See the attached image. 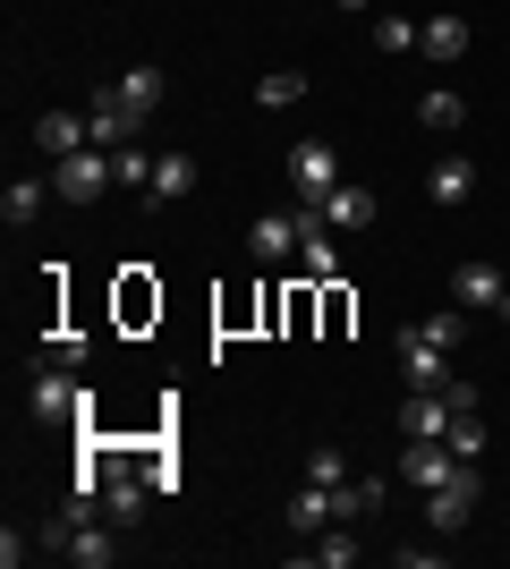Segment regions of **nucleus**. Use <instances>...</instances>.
<instances>
[{
    "label": "nucleus",
    "mask_w": 510,
    "mask_h": 569,
    "mask_svg": "<svg viewBox=\"0 0 510 569\" xmlns=\"http://www.w3.org/2000/svg\"><path fill=\"white\" fill-rule=\"evenodd\" d=\"M111 170H120V188H128V196H146V188H153V153H146V144H120V153H111Z\"/></svg>",
    "instance_id": "nucleus-24"
},
{
    "label": "nucleus",
    "mask_w": 510,
    "mask_h": 569,
    "mask_svg": "<svg viewBox=\"0 0 510 569\" xmlns=\"http://www.w3.org/2000/svg\"><path fill=\"white\" fill-rule=\"evenodd\" d=\"M298 476H307V485H323V493H340V485H349V451H340V442H316Z\"/></svg>",
    "instance_id": "nucleus-22"
},
{
    "label": "nucleus",
    "mask_w": 510,
    "mask_h": 569,
    "mask_svg": "<svg viewBox=\"0 0 510 569\" xmlns=\"http://www.w3.org/2000/svg\"><path fill=\"white\" fill-rule=\"evenodd\" d=\"M468 43H477V34H468V18H451V9L417 26V51H426V60H468Z\"/></svg>",
    "instance_id": "nucleus-13"
},
{
    "label": "nucleus",
    "mask_w": 510,
    "mask_h": 569,
    "mask_svg": "<svg viewBox=\"0 0 510 569\" xmlns=\"http://www.w3.org/2000/svg\"><path fill=\"white\" fill-rule=\"evenodd\" d=\"M120 307H128V323H137V315H146V307H162V289H146V281H137V272H128V289H120Z\"/></svg>",
    "instance_id": "nucleus-27"
},
{
    "label": "nucleus",
    "mask_w": 510,
    "mask_h": 569,
    "mask_svg": "<svg viewBox=\"0 0 510 569\" xmlns=\"http://www.w3.org/2000/svg\"><path fill=\"white\" fill-rule=\"evenodd\" d=\"M374 510H383V476H349V485L332 493V519H349V527L374 519Z\"/></svg>",
    "instance_id": "nucleus-17"
},
{
    "label": "nucleus",
    "mask_w": 510,
    "mask_h": 569,
    "mask_svg": "<svg viewBox=\"0 0 510 569\" xmlns=\"http://www.w3.org/2000/svg\"><path fill=\"white\" fill-rule=\"evenodd\" d=\"M417 128H434V137H460V128H468V102H460V94H442V86H434V94L417 102Z\"/></svg>",
    "instance_id": "nucleus-19"
},
{
    "label": "nucleus",
    "mask_w": 510,
    "mask_h": 569,
    "mask_svg": "<svg viewBox=\"0 0 510 569\" xmlns=\"http://www.w3.org/2000/svg\"><path fill=\"white\" fill-rule=\"evenodd\" d=\"M477 493H486V476L460 468L451 485H434V493H426V527H434V536H460V527L477 519Z\"/></svg>",
    "instance_id": "nucleus-4"
},
{
    "label": "nucleus",
    "mask_w": 510,
    "mask_h": 569,
    "mask_svg": "<svg viewBox=\"0 0 510 569\" xmlns=\"http://www.w3.org/2000/svg\"><path fill=\"white\" fill-rule=\"evenodd\" d=\"M460 468H468V459L451 451V442H409V451H400V476H409L417 493H434V485H451Z\"/></svg>",
    "instance_id": "nucleus-9"
},
{
    "label": "nucleus",
    "mask_w": 510,
    "mask_h": 569,
    "mask_svg": "<svg viewBox=\"0 0 510 569\" xmlns=\"http://www.w3.org/2000/svg\"><path fill=\"white\" fill-rule=\"evenodd\" d=\"M34 144L60 162V153H77V144H94V128H86L77 111H43V119H34Z\"/></svg>",
    "instance_id": "nucleus-16"
},
{
    "label": "nucleus",
    "mask_w": 510,
    "mask_h": 569,
    "mask_svg": "<svg viewBox=\"0 0 510 569\" xmlns=\"http://www.w3.org/2000/svg\"><path fill=\"white\" fill-rule=\"evenodd\" d=\"M451 433V391H409L400 408V442H442Z\"/></svg>",
    "instance_id": "nucleus-10"
},
{
    "label": "nucleus",
    "mask_w": 510,
    "mask_h": 569,
    "mask_svg": "<svg viewBox=\"0 0 510 569\" xmlns=\"http://www.w3.org/2000/svg\"><path fill=\"white\" fill-rule=\"evenodd\" d=\"M60 561H77V569H111V561H120V536H111V527H94V519H86V527H77V545L60 552Z\"/></svg>",
    "instance_id": "nucleus-18"
},
{
    "label": "nucleus",
    "mask_w": 510,
    "mask_h": 569,
    "mask_svg": "<svg viewBox=\"0 0 510 569\" xmlns=\"http://www.w3.org/2000/svg\"><path fill=\"white\" fill-rule=\"evenodd\" d=\"M502 272H493V263H460V272H451V298H460V315H486V307H502Z\"/></svg>",
    "instance_id": "nucleus-12"
},
{
    "label": "nucleus",
    "mask_w": 510,
    "mask_h": 569,
    "mask_svg": "<svg viewBox=\"0 0 510 569\" xmlns=\"http://www.w3.org/2000/svg\"><path fill=\"white\" fill-rule=\"evenodd\" d=\"M153 204H188L196 196V153H153Z\"/></svg>",
    "instance_id": "nucleus-14"
},
{
    "label": "nucleus",
    "mask_w": 510,
    "mask_h": 569,
    "mask_svg": "<svg viewBox=\"0 0 510 569\" xmlns=\"http://www.w3.org/2000/svg\"><path fill=\"white\" fill-rule=\"evenodd\" d=\"M340 9H374V0H340Z\"/></svg>",
    "instance_id": "nucleus-29"
},
{
    "label": "nucleus",
    "mask_w": 510,
    "mask_h": 569,
    "mask_svg": "<svg viewBox=\"0 0 510 569\" xmlns=\"http://www.w3.org/2000/svg\"><path fill=\"white\" fill-rule=\"evenodd\" d=\"M391 357H400L409 391H451V349H434V340H426V323H409V332L391 340Z\"/></svg>",
    "instance_id": "nucleus-3"
},
{
    "label": "nucleus",
    "mask_w": 510,
    "mask_h": 569,
    "mask_svg": "<svg viewBox=\"0 0 510 569\" xmlns=\"http://www.w3.org/2000/svg\"><path fill=\"white\" fill-rule=\"evenodd\" d=\"M307 561H323V569H349V561H358V527H349V519H332V527L316 536V545H307Z\"/></svg>",
    "instance_id": "nucleus-20"
},
{
    "label": "nucleus",
    "mask_w": 510,
    "mask_h": 569,
    "mask_svg": "<svg viewBox=\"0 0 510 569\" xmlns=\"http://www.w3.org/2000/svg\"><path fill=\"white\" fill-rule=\"evenodd\" d=\"M374 51H417V26L400 9H374Z\"/></svg>",
    "instance_id": "nucleus-26"
},
{
    "label": "nucleus",
    "mask_w": 510,
    "mask_h": 569,
    "mask_svg": "<svg viewBox=\"0 0 510 569\" xmlns=\"http://www.w3.org/2000/svg\"><path fill=\"white\" fill-rule=\"evenodd\" d=\"M43 213H51V179H43V188H34V179H9V196H0V221H9V230H34Z\"/></svg>",
    "instance_id": "nucleus-15"
},
{
    "label": "nucleus",
    "mask_w": 510,
    "mask_h": 569,
    "mask_svg": "<svg viewBox=\"0 0 510 569\" xmlns=\"http://www.w3.org/2000/svg\"><path fill=\"white\" fill-rule=\"evenodd\" d=\"M298 247H307V213H298V204H290V213H264L256 230H247V256H256V263H290Z\"/></svg>",
    "instance_id": "nucleus-8"
},
{
    "label": "nucleus",
    "mask_w": 510,
    "mask_h": 569,
    "mask_svg": "<svg viewBox=\"0 0 510 569\" xmlns=\"http://www.w3.org/2000/svg\"><path fill=\"white\" fill-rule=\"evenodd\" d=\"M146 493H153V485H146V476H111V485H102V510H111V519H137V510H146Z\"/></svg>",
    "instance_id": "nucleus-23"
},
{
    "label": "nucleus",
    "mask_w": 510,
    "mask_h": 569,
    "mask_svg": "<svg viewBox=\"0 0 510 569\" xmlns=\"http://www.w3.org/2000/svg\"><path fill=\"white\" fill-rule=\"evenodd\" d=\"M86 128H94V144H102V153H120V144H137V137H146L153 119H137V111H128V102H120V86H102V94L86 102Z\"/></svg>",
    "instance_id": "nucleus-5"
},
{
    "label": "nucleus",
    "mask_w": 510,
    "mask_h": 569,
    "mask_svg": "<svg viewBox=\"0 0 510 569\" xmlns=\"http://www.w3.org/2000/svg\"><path fill=\"white\" fill-rule=\"evenodd\" d=\"M86 408H94V391H86L77 366H43V375L26 382V417L34 426H86Z\"/></svg>",
    "instance_id": "nucleus-1"
},
{
    "label": "nucleus",
    "mask_w": 510,
    "mask_h": 569,
    "mask_svg": "<svg viewBox=\"0 0 510 569\" xmlns=\"http://www.w3.org/2000/svg\"><path fill=\"white\" fill-rule=\"evenodd\" d=\"M111 188H120V170H111L102 144H77V153L51 162V196H60V204H94V196H111Z\"/></svg>",
    "instance_id": "nucleus-2"
},
{
    "label": "nucleus",
    "mask_w": 510,
    "mask_h": 569,
    "mask_svg": "<svg viewBox=\"0 0 510 569\" xmlns=\"http://www.w3.org/2000/svg\"><path fill=\"white\" fill-rule=\"evenodd\" d=\"M502 323H510V289H502Z\"/></svg>",
    "instance_id": "nucleus-30"
},
{
    "label": "nucleus",
    "mask_w": 510,
    "mask_h": 569,
    "mask_svg": "<svg viewBox=\"0 0 510 569\" xmlns=\"http://www.w3.org/2000/svg\"><path fill=\"white\" fill-rule=\"evenodd\" d=\"M426 340H434V349H460V315H426Z\"/></svg>",
    "instance_id": "nucleus-28"
},
{
    "label": "nucleus",
    "mask_w": 510,
    "mask_h": 569,
    "mask_svg": "<svg viewBox=\"0 0 510 569\" xmlns=\"http://www.w3.org/2000/svg\"><path fill=\"white\" fill-rule=\"evenodd\" d=\"M477 179H486V170L468 162V153H442V162L426 170V196H434L442 213H451V204H468V196H477Z\"/></svg>",
    "instance_id": "nucleus-11"
},
{
    "label": "nucleus",
    "mask_w": 510,
    "mask_h": 569,
    "mask_svg": "<svg viewBox=\"0 0 510 569\" xmlns=\"http://www.w3.org/2000/svg\"><path fill=\"white\" fill-rule=\"evenodd\" d=\"M162 94H170V86H162V69H128V77H120V102H128L137 119H153V111H162Z\"/></svg>",
    "instance_id": "nucleus-21"
},
{
    "label": "nucleus",
    "mask_w": 510,
    "mask_h": 569,
    "mask_svg": "<svg viewBox=\"0 0 510 569\" xmlns=\"http://www.w3.org/2000/svg\"><path fill=\"white\" fill-rule=\"evenodd\" d=\"M307 213H316L323 230H340V238H349V230H374V213H383V204H374V188H358V179H340V188L323 196V204H307Z\"/></svg>",
    "instance_id": "nucleus-6"
},
{
    "label": "nucleus",
    "mask_w": 510,
    "mask_h": 569,
    "mask_svg": "<svg viewBox=\"0 0 510 569\" xmlns=\"http://www.w3.org/2000/svg\"><path fill=\"white\" fill-rule=\"evenodd\" d=\"M332 188H340V153H332V144H298V153H290V196H298V204H323Z\"/></svg>",
    "instance_id": "nucleus-7"
},
{
    "label": "nucleus",
    "mask_w": 510,
    "mask_h": 569,
    "mask_svg": "<svg viewBox=\"0 0 510 569\" xmlns=\"http://www.w3.org/2000/svg\"><path fill=\"white\" fill-rule=\"evenodd\" d=\"M298 94H307V77H298V69H272L264 86H256V102H264V111H290Z\"/></svg>",
    "instance_id": "nucleus-25"
}]
</instances>
